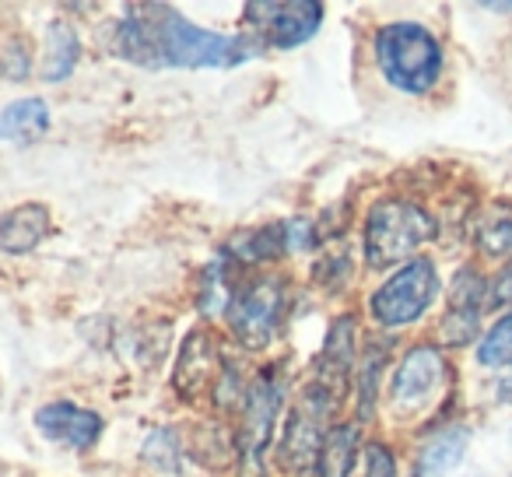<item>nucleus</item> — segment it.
Here are the masks:
<instances>
[{
	"label": "nucleus",
	"mask_w": 512,
	"mask_h": 477,
	"mask_svg": "<svg viewBox=\"0 0 512 477\" xmlns=\"http://www.w3.org/2000/svg\"><path fill=\"white\" fill-rule=\"evenodd\" d=\"M113 50L144 71H165V67L197 71V67H235L256 57L260 46L249 36L200 29L169 4H137L116 25Z\"/></svg>",
	"instance_id": "1"
},
{
	"label": "nucleus",
	"mask_w": 512,
	"mask_h": 477,
	"mask_svg": "<svg viewBox=\"0 0 512 477\" xmlns=\"http://www.w3.org/2000/svg\"><path fill=\"white\" fill-rule=\"evenodd\" d=\"M376 64L393 88L425 95L442 78V46L425 25L393 22L376 32Z\"/></svg>",
	"instance_id": "2"
},
{
	"label": "nucleus",
	"mask_w": 512,
	"mask_h": 477,
	"mask_svg": "<svg viewBox=\"0 0 512 477\" xmlns=\"http://www.w3.org/2000/svg\"><path fill=\"white\" fill-rule=\"evenodd\" d=\"M435 218L421 211L411 200H379L365 221V264L383 271L411 253H418L425 243H432Z\"/></svg>",
	"instance_id": "3"
},
{
	"label": "nucleus",
	"mask_w": 512,
	"mask_h": 477,
	"mask_svg": "<svg viewBox=\"0 0 512 477\" xmlns=\"http://www.w3.org/2000/svg\"><path fill=\"white\" fill-rule=\"evenodd\" d=\"M323 22V4L316 0H253L246 4V36L256 46L271 50H295L316 36Z\"/></svg>",
	"instance_id": "4"
},
{
	"label": "nucleus",
	"mask_w": 512,
	"mask_h": 477,
	"mask_svg": "<svg viewBox=\"0 0 512 477\" xmlns=\"http://www.w3.org/2000/svg\"><path fill=\"white\" fill-rule=\"evenodd\" d=\"M435 295H439V274H435L432 260H407L390 281H383L376 288L372 316L383 327H407V323L425 316V309L435 302Z\"/></svg>",
	"instance_id": "5"
},
{
	"label": "nucleus",
	"mask_w": 512,
	"mask_h": 477,
	"mask_svg": "<svg viewBox=\"0 0 512 477\" xmlns=\"http://www.w3.org/2000/svg\"><path fill=\"white\" fill-rule=\"evenodd\" d=\"M281 309H285V285L278 278H256L242 288L228 306V327L242 348H267L278 334Z\"/></svg>",
	"instance_id": "6"
},
{
	"label": "nucleus",
	"mask_w": 512,
	"mask_h": 477,
	"mask_svg": "<svg viewBox=\"0 0 512 477\" xmlns=\"http://www.w3.org/2000/svg\"><path fill=\"white\" fill-rule=\"evenodd\" d=\"M449 379L446 358L435 348H414L411 355L400 362L397 376L390 383V404L397 414H418L432 404L442 393Z\"/></svg>",
	"instance_id": "7"
},
{
	"label": "nucleus",
	"mask_w": 512,
	"mask_h": 477,
	"mask_svg": "<svg viewBox=\"0 0 512 477\" xmlns=\"http://www.w3.org/2000/svg\"><path fill=\"white\" fill-rule=\"evenodd\" d=\"M36 428L46 439L60 442V446H67V449H88V446H95V439L102 435V418L95 411H88V407L57 400V404L39 407Z\"/></svg>",
	"instance_id": "8"
},
{
	"label": "nucleus",
	"mask_w": 512,
	"mask_h": 477,
	"mask_svg": "<svg viewBox=\"0 0 512 477\" xmlns=\"http://www.w3.org/2000/svg\"><path fill=\"white\" fill-rule=\"evenodd\" d=\"M484 306V285L470 267H463L453 281L449 292V306L442 316V341L446 344H467L477 334V320H481Z\"/></svg>",
	"instance_id": "9"
},
{
	"label": "nucleus",
	"mask_w": 512,
	"mask_h": 477,
	"mask_svg": "<svg viewBox=\"0 0 512 477\" xmlns=\"http://www.w3.org/2000/svg\"><path fill=\"white\" fill-rule=\"evenodd\" d=\"M53 232L50 207L43 204H18L0 218V250L4 253H29Z\"/></svg>",
	"instance_id": "10"
},
{
	"label": "nucleus",
	"mask_w": 512,
	"mask_h": 477,
	"mask_svg": "<svg viewBox=\"0 0 512 477\" xmlns=\"http://www.w3.org/2000/svg\"><path fill=\"white\" fill-rule=\"evenodd\" d=\"M351 362H355V320L341 316L327 337V348H323V355H320V372H316L313 386H320L330 397H337V390H341L344 379H348Z\"/></svg>",
	"instance_id": "11"
},
{
	"label": "nucleus",
	"mask_w": 512,
	"mask_h": 477,
	"mask_svg": "<svg viewBox=\"0 0 512 477\" xmlns=\"http://www.w3.org/2000/svg\"><path fill=\"white\" fill-rule=\"evenodd\" d=\"M278 404H281V386H274V379H256L246 404V456H253V460L271 442Z\"/></svg>",
	"instance_id": "12"
},
{
	"label": "nucleus",
	"mask_w": 512,
	"mask_h": 477,
	"mask_svg": "<svg viewBox=\"0 0 512 477\" xmlns=\"http://www.w3.org/2000/svg\"><path fill=\"white\" fill-rule=\"evenodd\" d=\"M50 130V109L43 99H18L0 109V141L32 144Z\"/></svg>",
	"instance_id": "13"
},
{
	"label": "nucleus",
	"mask_w": 512,
	"mask_h": 477,
	"mask_svg": "<svg viewBox=\"0 0 512 477\" xmlns=\"http://www.w3.org/2000/svg\"><path fill=\"white\" fill-rule=\"evenodd\" d=\"M463 453H467V428H449L439 439H432V446L421 453L414 477H449L460 467Z\"/></svg>",
	"instance_id": "14"
},
{
	"label": "nucleus",
	"mask_w": 512,
	"mask_h": 477,
	"mask_svg": "<svg viewBox=\"0 0 512 477\" xmlns=\"http://www.w3.org/2000/svg\"><path fill=\"white\" fill-rule=\"evenodd\" d=\"M81 57V43L74 36L71 25L57 22L50 25V36H46V67H43V78L46 81H64L67 74L78 67Z\"/></svg>",
	"instance_id": "15"
},
{
	"label": "nucleus",
	"mask_w": 512,
	"mask_h": 477,
	"mask_svg": "<svg viewBox=\"0 0 512 477\" xmlns=\"http://www.w3.org/2000/svg\"><path fill=\"white\" fill-rule=\"evenodd\" d=\"M477 243L488 257L512 253V204H491L477 225Z\"/></svg>",
	"instance_id": "16"
},
{
	"label": "nucleus",
	"mask_w": 512,
	"mask_h": 477,
	"mask_svg": "<svg viewBox=\"0 0 512 477\" xmlns=\"http://www.w3.org/2000/svg\"><path fill=\"white\" fill-rule=\"evenodd\" d=\"M355 425H341L327 435L320 453V467L323 477H344L351 470V460H355Z\"/></svg>",
	"instance_id": "17"
},
{
	"label": "nucleus",
	"mask_w": 512,
	"mask_h": 477,
	"mask_svg": "<svg viewBox=\"0 0 512 477\" xmlns=\"http://www.w3.org/2000/svg\"><path fill=\"white\" fill-rule=\"evenodd\" d=\"M477 358H481V365H512V309L488 330Z\"/></svg>",
	"instance_id": "18"
},
{
	"label": "nucleus",
	"mask_w": 512,
	"mask_h": 477,
	"mask_svg": "<svg viewBox=\"0 0 512 477\" xmlns=\"http://www.w3.org/2000/svg\"><path fill=\"white\" fill-rule=\"evenodd\" d=\"M379 369H383V351L372 348L369 358L362 362V383H358V414H362V418H369V414H372V400H376Z\"/></svg>",
	"instance_id": "19"
},
{
	"label": "nucleus",
	"mask_w": 512,
	"mask_h": 477,
	"mask_svg": "<svg viewBox=\"0 0 512 477\" xmlns=\"http://www.w3.org/2000/svg\"><path fill=\"white\" fill-rule=\"evenodd\" d=\"M505 302H512V264L491 281V288H484V306L495 309V306H505Z\"/></svg>",
	"instance_id": "20"
},
{
	"label": "nucleus",
	"mask_w": 512,
	"mask_h": 477,
	"mask_svg": "<svg viewBox=\"0 0 512 477\" xmlns=\"http://www.w3.org/2000/svg\"><path fill=\"white\" fill-rule=\"evenodd\" d=\"M369 470L365 477H397V467H393V456L386 446H369Z\"/></svg>",
	"instance_id": "21"
}]
</instances>
